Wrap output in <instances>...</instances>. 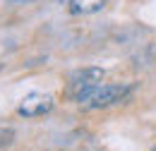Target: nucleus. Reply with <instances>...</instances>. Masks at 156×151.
<instances>
[{
    "label": "nucleus",
    "instance_id": "f257e3e1",
    "mask_svg": "<svg viewBox=\"0 0 156 151\" xmlns=\"http://www.w3.org/2000/svg\"><path fill=\"white\" fill-rule=\"evenodd\" d=\"M103 77H106V72L101 67H82V70H75L72 75L67 77V96L72 101H77V103H84L101 86Z\"/></svg>",
    "mask_w": 156,
    "mask_h": 151
},
{
    "label": "nucleus",
    "instance_id": "39448f33",
    "mask_svg": "<svg viewBox=\"0 0 156 151\" xmlns=\"http://www.w3.org/2000/svg\"><path fill=\"white\" fill-rule=\"evenodd\" d=\"M12 142H15V130H12V127H2V125H0V149L10 146Z\"/></svg>",
    "mask_w": 156,
    "mask_h": 151
},
{
    "label": "nucleus",
    "instance_id": "7ed1b4c3",
    "mask_svg": "<svg viewBox=\"0 0 156 151\" xmlns=\"http://www.w3.org/2000/svg\"><path fill=\"white\" fill-rule=\"evenodd\" d=\"M53 96L51 94H43V91H31V94H27L22 98L20 108H17V113L22 118H39V115H46L53 111Z\"/></svg>",
    "mask_w": 156,
    "mask_h": 151
},
{
    "label": "nucleus",
    "instance_id": "423d86ee",
    "mask_svg": "<svg viewBox=\"0 0 156 151\" xmlns=\"http://www.w3.org/2000/svg\"><path fill=\"white\" fill-rule=\"evenodd\" d=\"M7 2H22V0H7Z\"/></svg>",
    "mask_w": 156,
    "mask_h": 151
},
{
    "label": "nucleus",
    "instance_id": "f03ea898",
    "mask_svg": "<svg viewBox=\"0 0 156 151\" xmlns=\"http://www.w3.org/2000/svg\"><path fill=\"white\" fill-rule=\"evenodd\" d=\"M130 91H132V89H130L127 84H101L82 106H84V108H91V111H96V108H108V106H113L118 101H122Z\"/></svg>",
    "mask_w": 156,
    "mask_h": 151
},
{
    "label": "nucleus",
    "instance_id": "0eeeda50",
    "mask_svg": "<svg viewBox=\"0 0 156 151\" xmlns=\"http://www.w3.org/2000/svg\"><path fill=\"white\" fill-rule=\"evenodd\" d=\"M154 151H156V149H154Z\"/></svg>",
    "mask_w": 156,
    "mask_h": 151
},
{
    "label": "nucleus",
    "instance_id": "20e7f679",
    "mask_svg": "<svg viewBox=\"0 0 156 151\" xmlns=\"http://www.w3.org/2000/svg\"><path fill=\"white\" fill-rule=\"evenodd\" d=\"M108 0H70V12L72 15H94L103 10Z\"/></svg>",
    "mask_w": 156,
    "mask_h": 151
}]
</instances>
